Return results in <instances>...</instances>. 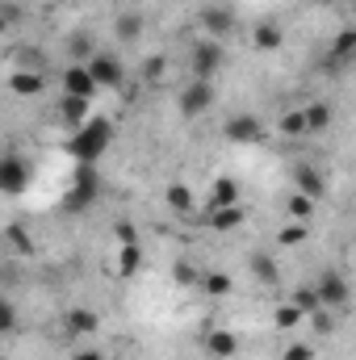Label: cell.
Returning a JSON list of instances; mask_svg holds the SVG:
<instances>
[{
    "mask_svg": "<svg viewBox=\"0 0 356 360\" xmlns=\"http://www.w3.org/2000/svg\"><path fill=\"white\" fill-rule=\"evenodd\" d=\"M109 143H113L109 117H92L89 126H80V130L68 134V155L76 164H101V155L109 151Z\"/></svg>",
    "mask_w": 356,
    "mask_h": 360,
    "instance_id": "cell-1",
    "label": "cell"
},
{
    "mask_svg": "<svg viewBox=\"0 0 356 360\" xmlns=\"http://www.w3.org/2000/svg\"><path fill=\"white\" fill-rule=\"evenodd\" d=\"M96 201H101V164H76V176L68 180V193H63V210L84 214Z\"/></svg>",
    "mask_w": 356,
    "mask_h": 360,
    "instance_id": "cell-2",
    "label": "cell"
},
{
    "mask_svg": "<svg viewBox=\"0 0 356 360\" xmlns=\"http://www.w3.org/2000/svg\"><path fill=\"white\" fill-rule=\"evenodd\" d=\"M214 101H218V92H214V80H193V76H189V84L177 92V113L193 122V117L210 113V109H214Z\"/></svg>",
    "mask_w": 356,
    "mask_h": 360,
    "instance_id": "cell-3",
    "label": "cell"
},
{
    "mask_svg": "<svg viewBox=\"0 0 356 360\" xmlns=\"http://www.w3.org/2000/svg\"><path fill=\"white\" fill-rule=\"evenodd\" d=\"M222 68H227V51H222V42L201 38V42L189 51V72H193V80H214Z\"/></svg>",
    "mask_w": 356,
    "mask_h": 360,
    "instance_id": "cell-4",
    "label": "cell"
},
{
    "mask_svg": "<svg viewBox=\"0 0 356 360\" xmlns=\"http://www.w3.org/2000/svg\"><path fill=\"white\" fill-rule=\"evenodd\" d=\"M314 289H319V297H323V306H327V310H344V306L352 302V285H348V276H344V272H336V269L319 272Z\"/></svg>",
    "mask_w": 356,
    "mask_h": 360,
    "instance_id": "cell-5",
    "label": "cell"
},
{
    "mask_svg": "<svg viewBox=\"0 0 356 360\" xmlns=\"http://www.w3.org/2000/svg\"><path fill=\"white\" fill-rule=\"evenodd\" d=\"M222 134H227L235 147H256L268 130H265V122H260L256 113H231L227 126H222Z\"/></svg>",
    "mask_w": 356,
    "mask_h": 360,
    "instance_id": "cell-6",
    "label": "cell"
},
{
    "mask_svg": "<svg viewBox=\"0 0 356 360\" xmlns=\"http://www.w3.org/2000/svg\"><path fill=\"white\" fill-rule=\"evenodd\" d=\"M89 72L96 76L101 89H122L126 84V63L113 51H92L89 55Z\"/></svg>",
    "mask_w": 356,
    "mask_h": 360,
    "instance_id": "cell-7",
    "label": "cell"
},
{
    "mask_svg": "<svg viewBox=\"0 0 356 360\" xmlns=\"http://www.w3.org/2000/svg\"><path fill=\"white\" fill-rule=\"evenodd\" d=\"M197 21H201V34L214 38V42H227V38L235 34V13H231L227 4H201Z\"/></svg>",
    "mask_w": 356,
    "mask_h": 360,
    "instance_id": "cell-8",
    "label": "cell"
},
{
    "mask_svg": "<svg viewBox=\"0 0 356 360\" xmlns=\"http://www.w3.org/2000/svg\"><path fill=\"white\" fill-rule=\"evenodd\" d=\"M30 180H34V168H30L21 155H13V151H8V155L0 160V193H4V197L25 193V188H30Z\"/></svg>",
    "mask_w": 356,
    "mask_h": 360,
    "instance_id": "cell-9",
    "label": "cell"
},
{
    "mask_svg": "<svg viewBox=\"0 0 356 360\" xmlns=\"http://www.w3.org/2000/svg\"><path fill=\"white\" fill-rule=\"evenodd\" d=\"M63 331H68L72 340H92V335L101 331V314L89 310V306H72V310L63 314Z\"/></svg>",
    "mask_w": 356,
    "mask_h": 360,
    "instance_id": "cell-10",
    "label": "cell"
},
{
    "mask_svg": "<svg viewBox=\"0 0 356 360\" xmlns=\"http://www.w3.org/2000/svg\"><path fill=\"white\" fill-rule=\"evenodd\" d=\"M96 76L89 72V63H68V72H63V96H84L92 101L96 96Z\"/></svg>",
    "mask_w": 356,
    "mask_h": 360,
    "instance_id": "cell-11",
    "label": "cell"
},
{
    "mask_svg": "<svg viewBox=\"0 0 356 360\" xmlns=\"http://www.w3.org/2000/svg\"><path fill=\"white\" fill-rule=\"evenodd\" d=\"M252 46L260 51V55H276L281 46H285V30H281V21H256L252 25Z\"/></svg>",
    "mask_w": 356,
    "mask_h": 360,
    "instance_id": "cell-12",
    "label": "cell"
},
{
    "mask_svg": "<svg viewBox=\"0 0 356 360\" xmlns=\"http://www.w3.org/2000/svg\"><path fill=\"white\" fill-rule=\"evenodd\" d=\"M201 348H205L214 360H231L235 352H239V335H235L231 327H214V331H205Z\"/></svg>",
    "mask_w": 356,
    "mask_h": 360,
    "instance_id": "cell-13",
    "label": "cell"
},
{
    "mask_svg": "<svg viewBox=\"0 0 356 360\" xmlns=\"http://www.w3.org/2000/svg\"><path fill=\"white\" fill-rule=\"evenodd\" d=\"M243 218H248V210H243V205H210L205 226H210V231H218V235H227V231H239V226H243Z\"/></svg>",
    "mask_w": 356,
    "mask_h": 360,
    "instance_id": "cell-14",
    "label": "cell"
},
{
    "mask_svg": "<svg viewBox=\"0 0 356 360\" xmlns=\"http://www.w3.org/2000/svg\"><path fill=\"white\" fill-rule=\"evenodd\" d=\"M210 205H243V184L235 176H214V184H210Z\"/></svg>",
    "mask_w": 356,
    "mask_h": 360,
    "instance_id": "cell-15",
    "label": "cell"
},
{
    "mask_svg": "<svg viewBox=\"0 0 356 360\" xmlns=\"http://www.w3.org/2000/svg\"><path fill=\"white\" fill-rule=\"evenodd\" d=\"M293 184H298V193H306V197H323L327 193V184H323V172L314 168V164H298L293 168Z\"/></svg>",
    "mask_w": 356,
    "mask_h": 360,
    "instance_id": "cell-16",
    "label": "cell"
},
{
    "mask_svg": "<svg viewBox=\"0 0 356 360\" xmlns=\"http://www.w3.org/2000/svg\"><path fill=\"white\" fill-rule=\"evenodd\" d=\"M201 293L205 297H214V302H222V297H231L235 293V276L231 272H201Z\"/></svg>",
    "mask_w": 356,
    "mask_h": 360,
    "instance_id": "cell-17",
    "label": "cell"
},
{
    "mask_svg": "<svg viewBox=\"0 0 356 360\" xmlns=\"http://www.w3.org/2000/svg\"><path fill=\"white\" fill-rule=\"evenodd\" d=\"M89 105H92V101H84V96H63V101H59V117H63L72 130H80V126H89V122H92Z\"/></svg>",
    "mask_w": 356,
    "mask_h": 360,
    "instance_id": "cell-18",
    "label": "cell"
},
{
    "mask_svg": "<svg viewBox=\"0 0 356 360\" xmlns=\"http://www.w3.org/2000/svg\"><path fill=\"white\" fill-rule=\"evenodd\" d=\"M348 59H356V25L340 30L327 46V63H348Z\"/></svg>",
    "mask_w": 356,
    "mask_h": 360,
    "instance_id": "cell-19",
    "label": "cell"
},
{
    "mask_svg": "<svg viewBox=\"0 0 356 360\" xmlns=\"http://www.w3.org/2000/svg\"><path fill=\"white\" fill-rule=\"evenodd\" d=\"M113 38H117L122 46H134V42L143 38V17H139V13H117V21H113Z\"/></svg>",
    "mask_w": 356,
    "mask_h": 360,
    "instance_id": "cell-20",
    "label": "cell"
},
{
    "mask_svg": "<svg viewBox=\"0 0 356 360\" xmlns=\"http://www.w3.org/2000/svg\"><path fill=\"white\" fill-rule=\"evenodd\" d=\"M164 205H168L172 214H184V218H189V214L197 210V201H193V193H189V184H180V180H172V184L164 188Z\"/></svg>",
    "mask_w": 356,
    "mask_h": 360,
    "instance_id": "cell-21",
    "label": "cell"
},
{
    "mask_svg": "<svg viewBox=\"0 0 356 360\" xmlns=\"http://www.w3.org/2000/svg\"><path fill=\"white\" fill-rule=\"evenodd\" d=\"M139 269H143V243H139V239H134V243H122V248H117V276L130 281Z\"/></svg>",
    "mask_w": 356,
    "mask_h": 360,
    "instance_id": "cell-22",
    "label": "cell"
},
{
    "mask_svg": "<svg viewBox=\"0 0 356 360\" xmlns=\"http://www.w3.org/2000/svg\"><path fill=\"white\" fill-rule=\"evenodd\" d=\"M248 269H252V276H256L260 285H276V281H281V269H276V260H272L268 252H252V256H248Z\"/></svg>",
    "mask_w": 356,
    "mask_h": 360,
    "instance_id": "cell-23",
    "label": "cell"
},
{
    "mask_svg": "<svg viewBox=\"0 0 356 360\" xmlns=\"http://www.w3.org/2000/svg\"><path fill=\"white\" fill-rule=\"evenodd\" d=\"M289 302H293L306 319H310V314H319V310H327V306H323V297H319V289H314V281H310V285H298V289L289 293Z\"/></svg>",
    "mask_w": 356,
    "mask_h": 360,
    "instance_id": "cell-24",
    "label": "cell"
},
{
    "mask_svg": "<svg viewBox=\"0 0 356 360\" xmlns=\"http://www.w3.org/2000/svg\"><path fill=\"white\" fill-rule=\"evenodd\" d=\"M42 89H46V80L38 72H13L8 76V92H17V96H38Z\"/></svg>",
    "mask_w": 356,
    "mask_h": 360,
    "instance_id": "cell-25",
    "label": "cell"
},
{
    "mask_svg": "<svg viewBox=\"0 0 356 360\" xmlns=\"http://www.w3.org/2000/svg\"><path fill=\"white\" fill-rule=\"evenodd\" d=\"M276 130H281L285 139H293V143L310 134V126H306V113H302V109H289V113H281V122H276Z\"/></svg>",
    "mask_w": 356,
    "mask_h": 360,
    "instance_id": "cell-26",
    "label": "cell"
},
{
    "mask_svg": "<svg viewBox=\"0 0 356 360\" xmlns=\"http://www.w3.org/2000/svg\"><path fill=\"white\" fill-rule=\"evenodd\" d=\"M302 113H306L310 134H319V130L331 126V105H327V101H310V105H302Z\"/></svg>",
    "mask_w": 356,
    "mask_h": 360,
    "instance_id": "cell-27",
    "label": "cell"
},
{
    "mask_svg": "<svg viewBox=\"0 0 356 360\" xmlns=\"http://www.w3.org/2000/svg\"><path fill=\"white\" fill-rule=\"evenodd\" d=\"M4 243H8L17 256H30V252H34V235H30L21 222H8V226H4Z\"/></svg>",
    "mask_w": 356,
    "mask_h": 360,
    "instance_id": "cell-28",
    "label": "cell"
},
{
    "mask_svg": "<svg viewBox=\"0 0 356 360\" xmlns=\"http://www.w3.org/2000/svg\"><path fill=\"white\" fill-rule=\"evenodd\" d=\"M272 323H276V331H298V327L306 323V314H302L293 302H281V306L272 310Z\"/></svg>",
    "mask_w": 356,
    "mask_h": 360,
    "instance_id": "cell-29",
    "label": "cell"
},
{
    "mask_svg": "<svg viewBox=\"0 0 356 360\" xmlns=\"http://www.w3.org/2000/svg\"><path fill=\"white\" fill-rule=\"evenodd\" d=\"M285 214H289L293 222H306V218L314 214V197H306V193H293V197L285 201Z\"/></svg>",
    "mask_w": 356,
    "mask_h": 360,
    "instance_id": "cell-30",
    "label": "cell"
},
{
    "mask_svg": "<svg viewBox=\"0 0 356 360\" xmlns=\"http://www.w3.org/2000/svg\"><path fill=\"white\" fill-rule=\"evenodd\" d=\"M276 243H281V248H298V243H306V222H289V226L276 235Z\"/></svg>",
    "mask_w": 356,
    "mask_h": 360,
    "instance_id": "cell-31",
    "label": "cell"
},
{
    "mask_svg": "<svg viewBox=\"0 0 356 360\" xmlns=\"http://www.w3.org/2000/svg\"><path fill=\"white\" fill-rule=\"evenodd\" d=\"M164 72H168V59H164V55H155V59H147V63H143V80H147V84H160V80H164Z\"/></svg>",
    "mask_w": 356,
    "mask_h": 360,
    "instance_id": "cell-32",
    "label": "cell"
},
{
    "mask_svg": "<svg viewBox=\"0 0 356 360\" xmlns=\"http://www.w3.org/2000/svg\"><path fill=\"white\" fill-rule=\"evenodd\" d=\"M331 314H336V310H319V314H310L306 323H310L319 335H331V331H336V319H331Z\"/></svg>",
    "mask_w": 356,
    "mask_h": 360,
    "instance_id": "cell-33",
    "label": "cell"
},
{
    "mask_svg": "<svg viewBox=\"0 0 356 360\" xmlns=\"http://www.w3.org/2000/svg\"><path fill=\"white\" fill-rule=\"evenodd\" d=\"M281 360H314V348H310V344H289V348L281 352Z\"/></svg>",
    "mask_w": 356,
    "mask_h": 360,
    "instance_id": "cell-34",
    "label": "cell"
},
{
    "mask_svg": "<svg viewBox=\"0 0 356 360\" xmlns=\"http://www.w3.org/2000/svg\"><path fill=\"white\" fill-rule=\"evenodd\" d=\"M13 327H17V310H13V302H4V306H0V331L13 335Z\"/></svg>",
    "mask_w": 356,
    "mask_h": 360,
    "instance_id": "cell-35",
    "label": "cell"
},
{
    "mask_svg": "<svg viewBox=\"0 0 356 360\" xmlns=\"http://www.w3.org/2000/svg\"><path fill=\"white\" fill-rule=\"evenodd\" d=\"M113 231H117V239H122V243H134V239H139V231H134L130 222H117Z\"/></svg>",
    "mask_w": 356,
    "mask_h": 360,
    "instance_id": "cell-36",
    "label": "cell"
},
{
    "mask_svg": "<svg viewBox=\"0 0 356 360\" xmlns=\"http://www.w3.org/2000/svg\"><path fill=\"white\" fill-rule=\"evenodd\" d=\"M72 360H105V352H101V348H76Z\"/></svg>",
    "mask_w": 356,
    "mask_h": 360,
    "instance_id": "cell-37",
    "label": "cell"
},
{
    "mask_svg": "<svg viewBox=\"0 0 356 360\" xmlns=\"http://www.w3.org/2000/svg\"><path fill=\"white\" fill-rule=\"evenodd\" d=\"M319 4H327V0H319Z\"/></svg>",
    "mask_w": 356,
    "mask_h": 360,
    "instance_id": "cell-38",
    "label": "cell"
}]
</instances>
